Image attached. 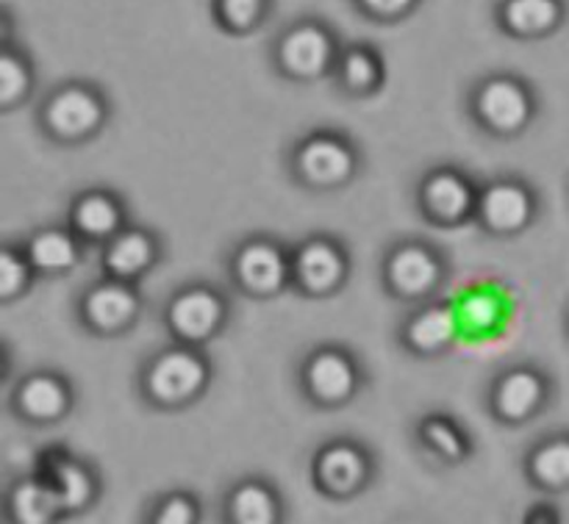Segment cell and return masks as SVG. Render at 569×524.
I'll return each mask as SVG.
<instances>
[{"label":"cell","instance_id":"obj_9","mask_svg":"<svg viewBox=\"0 0 569 524\" xmlns=\"http://www.w3.org/2000/svg\"><path fill=\"white\" fill-rule=\"evenodd\" d=\"M381 475V458L367 439L333 433L309 458V483L328 503H353L370 492Z\"/></svg>","mask_w":569,"mask_h":524},{"label":"cell","instance_id":"obj_32","mask_svg":"<svg viewBox=\"0 0 569 524\" xmlns=\"http://www.w3.org/2000/svg\"><path fill=\"white\" fill-rule=\"evenodd\" d=\"M426 0H350L356 14L372 26H398L411 20Z\"/></svg>","mask_w":569,"mask_h":524},{"label":"cell","instance_id":"obj_14","mask_svg":"<svg viewBox=\"0 0 569 524\" xmlns=\"http://www.w3.org/2000/svg\"><path fill=\"white\" fill-rule=\"evenodd\" d=\"M545 211L542 192L520 172H498L481 181L472 225L492 239H520L539 225Z\"/></svg>","mask_w":569,"mask_h":524},{"label":"cell","instance_id":"obj_6","mask_svg":"<svg viewBox=\"0 0 569 524\" xmlns=\"http://www.w3.org/2000/svg\"><path fill=\"white\" fill-rule=\"evenodd\" d=\"M298 392L315 411H345L370 386V370L356 347L337 339L315 342L298 361Z\"/></svg>","mask_w":569,"mask_h":524},{"label":"cell","instance_id":"obj_1","mask_svg":"<svg viewBox=\"0 0 569 524\" xmlns=\"http://www.w3.org/2000/svg\"><path fill=\"white\" fill-rule=\"evenodd\" d=\"M214 361L209 347L167 342L150 350L137 370V394L156 414H183L209 394Z\"/></svg>","mask_w":569,"mask_h":524},{"label":"cell","instance_id":"obj_12","mask_svg":"<svg viewBox=\"0 0 569 524\" xmlns=\"http://www.w3.org/2000/svg\"><path fill=\"white\" fill-rule=\"evenodd\" d=\"M415 209L437 231H459L476 222L481 181L459 161L428 164L415 181Z\"/></svg>","mask_w":569,"mask_h":524},{"label":"cell","instance_id":"obj_34","mask_svg":"<svg viewBox=\"0 0 569 524\" xmlns=\"http://www.w3.org/2000/svg\"><path fill=\"white\" fill-rule=\"evenodd\" d=\"M565 331H567V339H569V309H567V314H565Z\"/></svg>","mask_w":569,"mask_h":524},{"label":"cell","instance_id":"obj_16","mask_svg":"<svg viewBox=\"0 0 569 524\" xmlns=\"http://www.w3.org/2000/svg\"><path fill=\"white\" fill-rule=\"evenodd\" d=\"M78 386L59 366H31L9 389L6 409L28 427H56L76 414Z\"/></svg>","mask_w":569,"mask_h":524},{"label":"cell","instance_id":"obj_3","mask_svg":"<svg viewBox=\"0 0 569 524\" xmlns=\"http://www.w3.org/2000/svg\"><path fill=\"white\" fill-rule=\"evenodd\" d=\"M33 120L44 142L56 148H87L114 120V100L94 78L72 75L39 98Z\"/></svg>","mask_w":569,"mask_h":524},{"label":"cell","instance_id":"obj_21","mask_svg":"<svg viewBox=\"0 0 569 524\" xmlns=\"http://www.w3.org/2000/svg\"><path fill=\"white\" fill-rule=\"evenodd\" d=\"M164 255L167 242L161 231L131 220L98 250V270L120 281L142 283L150 272L159 270Z\"/></svg>","mask_w":569,"mask_h":524},{"label":"cell","instance_id":"obj_22","mask_svg":"<svg viewBox=\"0 0 569 524\" xmlns=\"http://www.w3.org/2000/svg\"><path fill=\"white\" fill-rule=\"evenodd\" d=\"M220 516L228 524H281L289 516L287 497L270 475L237 477L220 500Z\"/></svg>","mask_w":569,"mask_h":524},{"label":"cell","instance_id":"obj_5","mask_svg":"<svg viewBox=\"0 0 569 524\" xmlns=\"http://www.w3.org/2000/svg\"><path fill=\"white\" fill-rule=\"evenodd\" d=\"M465 109L483 137L495 142H515L537 125L542 114V94L522 72L492 70L472 83Z\"/></svg>","mask_w":569,"mask_h":524},{"label":"cell","instance_id":"obj_31","mask_svg":"<svg viewBox=\"0 0 569 524\" xmlns=\"http://www.w3.org/2000/svg\"><path fill=\"white\" fill-rule=\"evenodd\" d=\"M206 508L200 494L189 492V488H170L156 497L148 500L144 505L142 522L148 524H198L203 522Z\"/></svg>","mask_w":569,"mask_h":524},{"label":"cell","instance_id":"obj_11","mask_svg":"<svg viewBox=\"0 0 569 524\" xmlns=\"http://www.w3.org/2000/svg\"><path fill=\"white\" fill-rule=\"evenodd\" d=\"M556 377L537 361H515L495 372L483 394V409L500 427H526L553 405Z\"/></svg>","mask_w":569,"mask_h":524},{"label":"cell","instance_id":"obj_26","mask_svg":"<svg viewBox=\"0 0 569 524\" xmlns=\"http://www.w3.org/2000/svg\"><path fill=\"white\" fill-rule=\"evenodd\" d=\"M387 78L389 70L381 48L372 42H348L339 53L331 81L342 98L361 103L378 98L387 87Z\"/></svg>","mask_w":569,"mask_h":524},{"label":"cell","instance_id":"obj_10","mask_svg":"<svg viewBox=\"0 0 569 524\" xmlns=\"http://www.w3.org/2000/svg\"><path fill=\"white\" fill-rule=\"evenodd\" d=\"M339 31L317 14H300L276 33L270 61L283 81L320 83L331 81L333 67L342 53Z\"/></svg>","mask_w":569,"mask_h":524},{"label":"cell","instance_id":"obj_15","mask_svg":"<svg viewBox=\"0 0 569 524\" xmlns=\"http://www.w3.org/2000/svg\"><path fill=\"white\" fill-rule=\"evenodd\" d=\"M144 314L142 283L120 281L98 272L76 294V320L89 336L120 339L139 325Z\"/></svg>","mask_w":569,"mask_h":524},{"label":"cell","instance_id":"obj_23","mask_svg":"<svg viewBox=\"0 0 569 524\" xmlns=\"http://www.w3.org/2000/svg\"><path fill=\"white\" fill-rule=\"evenodd\" d=\"M495 26L517 42L553 39L569 20V0H498Z\"/></svg>","mask_w":569,"mask_h":524},{"label":"cell","instance_id":"obj_30","mask_svg":"<svg viewBox=\"0 0 569 524\" xmlns=\"http://www.w3.org/2000/svg\"><path fill=\"white\" fill-rule=\"evenodd\" d=\"M37 281L39 275L20 239L17 242H3V248H0V303H20L22 298L31 294Z\"/></svg>","mask_w":569,"mask_h":524},{"label":"cell","instance_id":"obj_8","mask_svg":"<svg viewBox=\"0 0 569 524\" xmlns=\"http://www.w3.org/2000/svg\"><path fill=\"white\" fill-rule=\"evenodd\" d=\"M226 275L233 292L253 303H270L292 292V244L267 231L239 236L226 253Z\"/></svg>","mask_w":569,"mask_h":524},{"label":"cell","instance_id":"obj_29","mask_svg":"<svg viewBox=\"0 0 569 524\" xmlns=\"http://www.w3.org/2000/svg\"><path fill=\"white\" fill-rule=\"evenodd\" d=\"M276 0H209L211 22L231 39L256 37L270 22Z\"/></svg>","mask_w":569,"mask_h":524},{"label":"cell","instance_id":"obj_27","mask_svg":"<svg viewBox=\"0 0 569 524\" xmlns=\"http://www.w3.org/2000/svg\"><path fill=\"white\" fill-rule=\"evenodd\" d=\"M3 520L9 524H56L64 520V511L50 483L31 470L6 486Z\"/></svg>","mask_w":569,"mask_h":524},{"label":"cell","instance_id":"obj_4","mask_svg":"<svg viewBox=\"0 0 569 524\" xmlns=\"http://www.w3.org/2000/svg\"><path fill=\"white\" fill-rule=\"evenodd\" d=\"M378 281L389 300L409 309L445 294L453 281V259L445 244L426 233H400L378 259Z\"/></svg>","mask_w":569,"mask_h":524},{"label":"cell","instance_id":"obj_24","mask_svg":"<svg viewBox=\"0 0 569 524\" xmlns=\"http://www.w3.org/2000/svg\"><path fill=\"white\" fill-rule=\"evenodd\" d=\"M522 477L545 497L569 494V427L545 431L522 453Z\"/></svg>","mask_w":569,"mask_h":524},{"label":"cell","instance_id":"obj_19","mask_svg":"<svg viewBox=\"0 0 569 524\" xmlns=\"http://www.w3.org/2000/svg\"><path fill=\"white\" fill-rule=\"evenodd\" d=\"M64 222L89 250H100L131 222V211H128V200L120 189L106 187V183H89L70 194Z\"/></svg>","mask_w":569,"mask_h":524},{"label":"cell","instance_id":"obj_18","mask_svg":"<svg viewBox=\"0 0 569 524\" xmlns=\"http://www.w3.org/2000/svg\"><path fill=\"white\" fill-rule=\"evenodd\" d=\"M465 322H461L459 303L448 294L409 305L403 320L395 328V342L411 359L433 361L448 355L459 344Z\"/></svg>","mask_w":569,"mask_h":524},{"label":"cell","instance_id":"obj_13","mask_svg":"<svg viewBox=\"0 0 569 524\" xmlns=\"http://www.w3.org/2000/svg\"><path fill=\"white\" fill-rule=\"evenodd\" d=\"M350 244L333 231H311L292 244V292L311 303L339 298L353 278Z\"/></svg>","mask_w":569,"mask_h":524},{"label":"cell","instance_id":"obj_33","mask_svg":"<svg viewBox=\"0 0 569 524\" xmlns=\"http://www.w3.org/2000/svg\"><path fill=\"white\" fill-rule=\"evenodd\" d=\"M559 520L561 514L559 508H553V505H548V508H545V505H533V508L526 514V522H559Z\"/></svg>","mask_w":569,"mask_h":524},{"label":"cell","instance_id":"obj_7","mask_svg":"<svg viewBox=\"0 0 569 524\" xmlns=\"http://www.w3.org/2000/svg\"><path fill=\"white\" fill-rule=\"evenodd\" d=\"M233 322V300L222 283L189 278L172 286L161 303V325L172 342L209 347Z\"/></svg>","mask_w":569,"mask_h":524},{"label":"cell","instance_id":"obj_17","mask_svg":"<svg viewBox=\"0 0 569 524\" xmlns=\"http://www.w3.org/2000/svg\"><path fill=\"white\" fill-rule=\"evenodd\" d=\"M33 472L50 483L59 497L64 520H81L103 497V475L89 455L67 444H48L33 458Z\"/></svg>","mask_w":569,"mask_h":524},{"label":"cell","instance_id":"obj_28","mask_svg":"<svg viewBox=\"0 0 569 524\" xmlns=\"http://www.w3.org/2000/svg\"><path fill=\"white\" fill-rule=\"evenodd\" d=\"M37 92L33 56L14 39H0V114L22 109Z\"/></svg>","mask_w":569,"mask_h":524},{"label":"cell","instance_id":"obj_2","mask_svg":"<svg viewBox=\"0 0 569 524\" xmlns=\"http://www.w3.org/2000/svg\"><path fill=\"white\" fill-rule=\"evenodd\" d=\"M287 175L311 194L348 192L365 175L367 155L359 139L337 125H315L283 150Z\"/></svg>","mask_w":569,"mask_h":524},{"label":"cell","instance_id":"obj_25","mask_svg":"<svg viewBox=\"0 0 569 524\" xmlns=\"http://www.w3.org/2000/svg\"><path fill=\"white\" fill-rule=\"evenodd\" d=\"M20 242L26 248L28 259H31L33 270H37L39 281L42 278L56 281V278L72 275L83 264L89 250L67 222H61V225L33 228Z\"/></svg>","mask_w":569,"mask_h":524},{"label":"cell","instance_id":"obj_20","mask_svg":"<svg viewBox=\"0 0 569 524\" xmlns=\"http://www.w3.org/2000/svg\"><path fill=\"white\" fill-rule=\"evenodd\" d=\"M411 444L428 464L456 470L476 458L478 442L470 427L445 409H428L411 420Z\"/></svg>","mask_w":569,"mask_h":524}]
</instances>
